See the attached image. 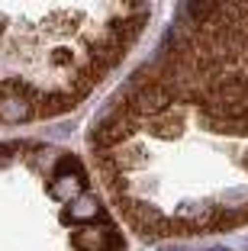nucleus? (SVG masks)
I'll list each match as a JSON object with an SVG mask.
<instances>
[{
  "instance_id": "f257e3e1",
  "label": "nucleus",
  "mask_w": 248,
  "mask_h": 251,
  "mask_svg": "<svg viewBox=\"0 0 248 251\" xmlns=\"http://www.w3.org/2000/svg\"><path fill=\"white\" fill-rule=\"evenodd\" d=\"M110 235L113 232L110 229H81V232H74V248H81V251H107V242H110Z\"/></svg>"
},
{
  "instance_id": "f03ea898",
  "label": "nucleus",
  "mask_w": 248,
  "mask_h": 251,
  "mask_svg": "<svg viewBox=\"0 0 248 251\" xmlns=\"http://www.w3.org/2000/svg\"><path fill=\"white\" fill-rule=\"evenodd\" d=\"M97 213H100V206H97L94 193H81L71 203V219H94Z\"/></svg>"
}]
</instances>
